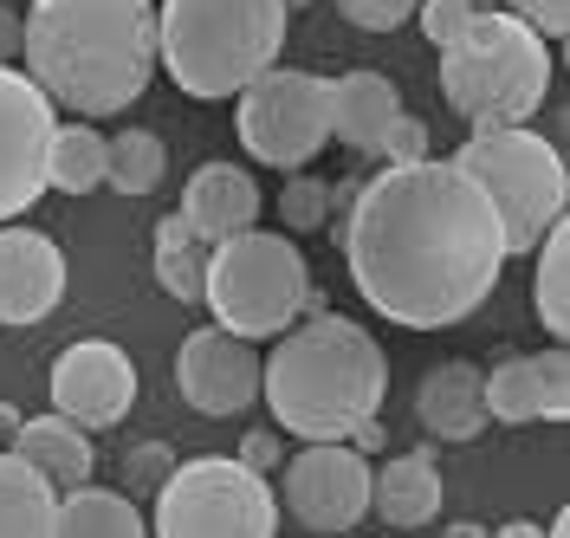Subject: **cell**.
<instances>
[{
	"label": "cell",
	"mask_w": 570,
	"mask_h": 538,
	"mask_svg": "<svg viewBox=\"0 0 570 538\" xmlns=\"http://www.w3.org/2000/svg\"><path fill=\"white\" fill-rule=\"evenodd\" d=\"M305 299H312V266L285 234L247 227V234H227L208 247L202 305L214 312L220 331L266 344V338H279L305 319Z\"/></svg>",
	"instance_id": "cell-6"
},
{
	"label": "cell",
	"mask_w": 570,
	"mask_h": 538,
	"mask_svg": "<svg viewBox=\"0 0 570 538\" xmlns=\"http://www.w3.org/2000/svg\"><path fill=\"white\" fill-rule=\"evenodd\" d=\"M505 13L532 20L544 39H564L570 33V0H505Z\"/></svg>",
	"instance_id": "cell-30"
},
{
	"label": "cell",
	"mask_w": 570,
	"mask_h": 538,
	"mask_svg": "<svg viewBox=\"0 0 570 538\" xmlns=\"http://www.w3.org/2000/svg\"><path fill=\"white\" fill-rule=\"evenodd\" d=\"M13 59H20V13L0 7V66H13Z\"/></svg>",
	"instance_id": "cell-33"
},
{
	"label": "cell",
	"mask_w": 570,
	"mask_h": 538,
	"mask_svg": "<svg viewBox=\"0 0 570 538\" xmlns=\"http://www.w3.org/2000/svg\"><path fill=\"white\" fill-rule=\"evenodd\" d=\"M298 7H312V0H285V13H298Z\"/></svg>",
	"instance_id": "cell-39"
},
{
	"label": "cell",
	"mask_w": 570,
	"mask_h": 538,
	"mask_svg": "<svg viewBox=\"0 0 570 538\" xmlns=\"http://www.w3.org/2000/svg\"><path fill=\"white\" fill-rule=\"evenodd\" d=\"M344 538H356V532H344Z\"/></svg>",
	"instance_id": "cell-40"
},
{
	"label": "cell",
	"mask_w": 570,
	"mask_h": 538,
	"mask_svg": "<svg viewBox=\"0 0 570 538\" xmlns=\"http://www.w3.org/2000/svg\"><path fill=\"white\" fill-rule=\"evenodd\" d=\"M234 461L273 480V467H285V448H279V434H273V429H253L247 441H240V454H234Z\"/></svg>",
	"instance_id": "cell-31"
},
{
	"label": "cell",
	"mask_w": 570,
	"mask_h": 538,
	"mask_svg": "<svg viewBox=\"0 0 570 538\" xmlns=\"http://www.w3.org/2000/svg\"><path fill=\"white\" fill-rule=\"evenodd\" d=\"M66 299V247L39 227L0 221V324H39Z\"/></svg>",
	"instance_id": "cell-14"
},
{
	"label": "cell",
	"mask_w": 570,
	"mask_h": 538,
	"mask_svg": "<svg viewBox=\"0 0 570 538\" xmlns=\"http://www.w3.org/2000/svg\"><path fill=\"white\" fill-rule=\"evenodd\" d=\"M234 130L253 163L279 176L312 169V156H324L331 144V78L305 72V66H266L234 98Z\"/></svg>",
	"instance_id": "cell-9"
},
{
	"label": "cell",
	"mask_w": 570,
	"mask_h": 538,
	"mask_svg": "<svg viewBox=\"0 0 570 538\" xmlns=\"http://www.w3.org/2000/svg\"><path fill=\"white\" fill-rule=\"evenodd\" d=\"M324 215H331V188L298 169V176L285 182V195H279V221L292 227V234H305V227H324Z\"/></svg>",
	"instance_id": "cell-27"
},
{
	"label": "cell",
	"mask_w": 570,
	"mask_h": 538,
	"mask_svg": "<svg viewBox=\"0 0 570 538\" xmlns=\"http://www.w3.org/2000/svg\"><path fill=\"white\" fill-rule=\"evenodd\" d=\"M544 91H551V39L505 7H480L441 46V98L466 130L532 124Z\"/></svg>",
	"instance_id": "cell-5"
},
{
	"label": "cell",
	"mask_w": 570,
	"mask_h": 538,
	"mask_svg": "<svg viewBox=\"0 0 570 538\" xmlns=\"http://www.w3.org/2000/svg\"><path fill=\"white\" fill-rule=\"evenodd\" d=\"M544 538H570V512H558V519L544 526Z\"/></svg>",
	"instance_id": "cell-36"
},
{
	"label": "cell",
	"mask_w": 570,
	"mask_h": 538,
	"mask_svg": "<svg viewBox=\"0 0 570 538\" xmlns=\"http://www.w3.org/2000/svg\"><path fill=\"white\" fill-rule=\"evenodd\" d=\"M448 538H493V532H480V526H454Z\"/></svg>",
	"instance_id": "cell-38"
},
{
	"label": "cell",
	"mask_w": 570,
	"mask_h": 538,
	"mask_svg": "<svg viewBox=\"0 0 570 538\" xmlns=\"http://www.w3.org/2000/svg\"><path fill=\"white\" fill-rule=\"evenodd\" d=\"M466 176L487 188V202L499 208L505 227V253L512 260H532V247L564 221L570 208V169L551 137H538L532 124H512V130H473L454 149Z\"/></svg>",
	"instance_id": "cell-7"
},
{
	"label": "cell",
	"mask_w": 570,
	"mask_h": 538,
	"mask_svg": "<svg viewBox=\"0 0 570 538\" xmlns=\"http://www.w3.org/2000/svg\"><path fill=\"white\" fill-rule=\"evenodd\" d=\"M52 415H66L71 429L98 434V429H117L130 409H137V363L124 344L110 338H78L52 358Z\"/></svg>",
	"instance_id": "cell-12"
},
{
	"label": "cell",
	"mask_w": 570,
	"mask_h": 538,
	"mask_svg": "<svg viewBox=\"0 0 570 538\" xmlns=\"http://www.w3.org/2000/svg\"><path fill=\"white\" fill-rule=\"evenodd\" d=\"M331 7L351 20L356 33H395V27L415 20V0H331Z\"/></svg>",
	"instance_id": "cell-28"
},
{
	"label": "cell",
	"mask_w": 570,
	"mask_h": 538,
	"mask_svg": "<svg viewBox=\"0 0 570 538\" xmlns=\"http://www.w3.org/2000/svg\"><path fill=\"white\" fill-rule=\"evenodd\" d=\"M285 0H156V66L181 98L234 105L285 52Z\"/></svg>",
	"instance_id": "cell-4"
},
{
	"label": "cell",
	"mask_w": 570,
	"mask_h": 538,
	"mask_svg": "<svg viewBox=\"0 0 570 538\" xmlns=\"http://www.w3.org/2000/svg\"><path fill=\"white\" fill-rule=\"evenodd\" d=\"M441 500H448V487H441L434 448H409V454H390L383 467H370V506L402 532H422L428 519H441Z\"/></svg>",
	"instance_id": "cell-18"
},
{
	"label": "cell",
	"mask_w": 570,
	"mask_h": 538,
	"mask_svg": "<svg viewBox=\"0 0 570 538\" xmlns=\"http://www.w3.org/2000/svg\"><path fill=\"white\" fill-rule=\"evenodd\" d=\"M351 286L402 331H448L499 292L505 227L454 156L383 163L344 215Z\"/></svg>",
	"instance_id": "cell-1"
},
{
	"label": "cell",
	"mask_w": 570,
	"mask_h": 538,
	"mask_svg": "<svg viewBox=\"0 0 570 538\" xmlns=\"http://www.w3.org/2000/svg\"><path fill=\"white\" fill-rule=\"evenodd\" d=\"M46 538H149V519L137 512L130 493H117V487H71L59 493L52 506V532Z\"/></svg>",
	"instance_id": "cell-21"
},
{
	"label": "cell",
	"mask_w": 570,
	"mask_h": 538,
	"mask_svg": "<svg viewBox=\"0 0 570 538\" xmlns=\"http://www.w3.org/2000/svg\"><path fill=\"white\" fill-rule=\"evenodd\" d=\"M13 454H20L27 467H39V473L52 480V493L85 487V480H91V467H98L91 434L71 429L66 415H27V422L13 429Z\"/></svg>",
	"instance_id": "cell-20"
},
{
	"label": "cell",
	"mask_w": 570,
	"mask_h": 538,
	"mask_svg": "<svg viewBox=\"0 0 570 538\" xmlns=\"http://www.w3.org/2000/svg\"><path fill=\"white\" fill-rule=\"evenodd\" d=\"M27 78L78 117H117L156 78V0H33L20 13Z\"/></svg>",
	"instance_id": "cell-2"
},
{
	"label": "cell",
	"mask_w": 570,
	"mask_h": 538,
	"mask_svg": "<svg viewBox=\"0 0 570 538\" xmlns=\"http://www.w3.org/2000/svg\"><path fill=\"white\" fill-rule=\"evenodd\" d=\"M163 169H169V149L156 130H117L105 144V188H117V195H149Z\"/></svg>",
	"instance_id": "cell-26"
},
{
	"label": "cell",
	"mask_w": 570,
	"mask_h": 538,
	"mask_svg": "<svg viewBox=\"0 0 570 538\" xmlns=\"http://www.w3.org/2000/svg\"><path fill=\"white\" fill-rule=\"evenodd\" d=\"M279 512L318 538L356 532L370 512V461L351 441H305V454L279 467Z\"/></svg>",
	"instance_id": "cell-10"
},
{
	"label": "cell",
	"mask_w": 570,
	"mask_h": 538,
	"mask_svg": "<svg viewBox=\"0 0 570 538\" xmlns=\"http://www.w3.org/2000/svg\"><path fill=\"white\" fill-rule=\"evenodd\" d=\"M473 13H480V0H415V20H422V39L434 46V52H441L448 39L461 33V27L473 20Z\"/></svg>",
	"instance_id": "cell-29"
},
{
	"label": "cell",
	"mask_w": 570,
	"mask_h": 538,
	"mask_svg": "<svg viewBox=\"0 0 570 538\" xmlns=\"http://www.w3.org/2000/svg\"><path fill=\"white\" fill-rule=\"evenodd\" d=\"M402 91L383 72H344L331 78V137L351 144L356 156H383L390 130L402 124Z\"/></svg>",
	"instance_id": "cell-17"
},
{
	"label": "cell",
	"mask_w": 570,
	"mask_h": 538,
	"mask_svg": "<svg viewBox=\"0 0 570 538\" xmlns=\"http://www.w3.org/2000/svg\"><path fill=\"white\" fill-rule=\"evenodd\" d=\"M20 429V409H7V402H0V434H13Z\"/></svg>",
	"instance_id": "cell-37"
},
{
	"label": "cell",
	"mask_w": 570,
	"mask_h": 538,
	"mask_svg": "<svg viewBox=\"0 0 570 538\" xmlns=\"http://www.w3.org/2000/svg\"><path fill=\"white\" fill-rule=\"evenodd\" d=\"M176 390L208 422L247 415L253 402H259V351H253L247 338L220 331V324H202V331L181 338V351H176Z\"/></svg>",
	"instance_id": "cell-13"
},
{
	"label": "cell",
	"mask_w": 570,
	"mask_h": 538,
	"mask_svg": "<svg viewBox=\"0 0 570 538\" xmlns=\"http://www.w3.org/2000/svg\"><path fill=\"white\" fill-rule=\"evenodd\" d=\"M383 156H390V163H415V156H428V124H422V117H409V110H402V124L390 130Z\"/></svg>",
	"instance_id": "cell-32"
},
{
	"label": "cell",
	"mask_w": 570,
	"mask_h": 538,
	"mask_svg": "<svg viewBox=\"0 0 570 538\" xmlns=\"http://www.w3.org/2000/svg\"><path fill=\"white\" fill-rule=\"evenodd\" d=\"M52 480L20 454H0V538H46L52 532Z\"/></svg>",
	"instance_id": "cell-22"
},
{
	"label": "cell",
	"mask_w": 570,
	"mask_h": 538,
	"mask_svg": "<svg viewBox=\"0 0 570 538\" xmlns=\"http://www.w3.org/2000/svg\"><path fill=\"white\" fill-rule=\"evenodd\" d=\"M202 273H208V241L181 215H163L156 221V286L181 305H202Z\"/></svg>",
	"instance_id": "cell-24"
},
{
	"label": "cell",
	"mask_w": 570,
	"mask_h": 538,
	"mask_svg": "<svg viewBox=\"0 0 570 538\" xmlns=\"http://www.w3.org/2000/svg\"><path fill=\"white\" fill-rule=\"evenodd\" d=\"M130 473L137 480H163V448H142L137 461H130Z\"/></svg>",
	"instance_id": "cell-34"
},
{
	"label": "cell",
	"mask_w": 570,
	"mask_h": 538,
	"mask_svg": "<svg viewBox=\"0 0 570 538\" xmlns=\"http://www.w3.org/2000/svg\"><path fill=\"white\" fill-rule=\"evenodd\" d=\"M532 312L551 338L570 331V221H558L544 241L532 247Z\"/></svg>",
	"instance_id": "cell-25"
},
{
	"label": "cell",
	"mask_w": 570,
	"mask_h": 538,
	"mask_svg": "<svg viewBox=\"0 0 570 538\" xmlns=\"http://www.w3.org/2000/svg\"><path fill=\"white\" fill-rule=\"evenodd\" d=\"M390 358L344 312H305L279 331L273 358H259V402L298 441H351L370 415H383Z\"/></svg>",
	"instance_id": "cell-3"
},
{
	"label": "cell",
	"mask_w": 570,
	"mask_h": 538,
	"mask_svg": "<svg viewBox=\"0 0 570 538\" xmlns=\"http://www.w3.org/2000/svg\"><path fill=\"white\" fill-rule=\"evenodd\" d=\"M487 422H564L570 415V358L538 351V358H499L487 376Z\"/></svg>",
	"instance_id": "cell-15"
},
{
	"label": "cell",
	"mask_w": 570,
	"mask_h": 538,
	"mask_svg": "<svg viewBox=\"0 0 570 538\" xmlns=\"http://www.w3.org/2000/svg\"><path fill=\"white\" fill-rule=\"evenodd\" d=\"M279 519L285 512L266 473L240 467L234 454H195L169 461L156 480L149 538H273Z\"/></svg>",
	"instance_id": "cell-8"
},
{
	"label": "cell",
	"mask_w": 570,
	"mask_h": 538,
	"mask_svg": "<svg viewBox=\"0 0 570 538\" xmlns=\"http://www.w3.org/2000/svg\"><path fill=\"white\" fill-rule=\"evenodd\" d=\"M493 538H544V532H538L532 519H519V526H499V532H493Z\"/></svg>",
	"instance_id": "cell-35"
},
{
	"label": "cell",
	"mask_w": 570,
	"mask_h": 538,
	"mask_svg": "<svg viewBox=\"0 0 570 538\" xmlns=\"http://www.w3.org/2000/svg\"><path fill=\"white\" fill-rule=\"evenodd\" d=\"M105 144L110 137L91 117L59 124L52 130V156H46V188H59V195H98L105 188Z\"/></svg>",
	"instance_id": "cell-23"
},
{
	"label": "cell",
	"mask_w": 570,
	"mask_h": 538,
	"mask_svg": "<svg viewBox=\"0 0 570 538\" xmlns=\"http://www.w3.org/2000/svg\"><path fill=\"white\" fill-rule=\"evenodd\" d=\"M415 422L434 441H480V429H487L480 363H434L422 383H415Z\"/></svg>",
	"instance_id": "cell-19"
},
{
	"label": "cell",
	"mask_w": 570,
	"mask_h": 538,
	"mask_svg": "<svg viewBox=\"0 0 570 538\" xmlns=\"http://www.w3.org/2000/svg\"><path fill=\"white\" fill-rule=\"evenodd\" d=\"M259 182H253L247 163H202L195 176H188V188H181V208L176 215L202 234V241H227V234H247V227H259Z\"/></svg>",
	"instance_id": "cell-16"
},
{
	"label": "cell",
	"mask_w": 570,
	"mask_h": 538,
	"mask_svg": "<svg viewBox=\"0 0 570 538\" xmlns=\"http://www.w3.org/2000/svg\"><path fill=\"white\" fill-rule=\"evenodd\" d=\"M52 130H59V105L20 66H0V221L39 208Z\"/></svg>",
	"instance_id": "cell-11"
}]
</instances>
